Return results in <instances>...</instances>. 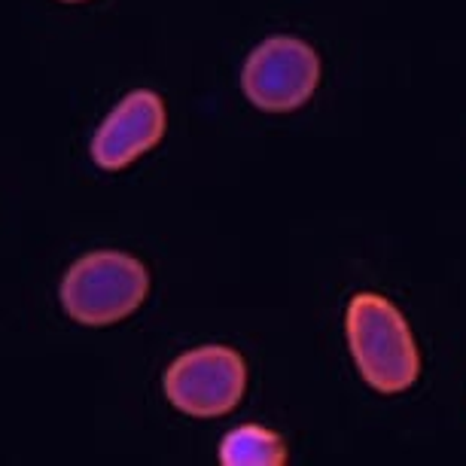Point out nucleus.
I'll return each mask as SVG.
<instances>
[{"label":"nucleus","instance_id":"obj_1","mask_svg":"<svg viewBox=\"0 0 466 466\" xmlns=\"http://www.w3.org/2000/svg\"><path fill=\"white\" fill-rule=\"evenodd\" d=\"M348 345L366 384L402 393L418 381L420 357L400 308L378 293H357L348 305Z\"/></svg>","mask_w":466,"mask_h":466},{"label":"nucleus","instance_id":"obj_2","mask_svg":"<svg viewBox=\"0 0 466 466\" xmlns=\"http://www.w3.org/2000/svg\"><path fill=\"white\" fill-rule=\"evenodd\" d=\"M147 289L144 262L128 253L95 250L67 268L61 280V305L83 327H110L137 311Z\"/></svg>","mask_w":466,"mask_h":466},{"label":"nucleus","instance_id":"obj_3","mask_svg":"<svg viewBox=\"0 0 466 466\" xmlns=\"http://www.w3.org/2000/svg\"><path fill=\"white\" fill-rule=\"evenodd\" d=\"M248 366L238 350L226 345H205L187 350L165 372V397L174 409L192 418L228 415L244 397Z\"/></svg>","mask_w":466,"mask_h":466},{"label":"nucleus","instance_id":"obj_4","mask_svg":"<svg viewBox=\"0 0 466 466\" xmlns=\"http://www.w3.org/2000/svg\"><path fill=\"white\" fill-rule=\"evenodd\" d=\"M320 83L318 52L299 37H268L250 52L241 70V89L253 107L289 113L311 98Z\"/></svg>","mask_w":466,"mask_h":466},{"label":"nucleus","instance_id":"obj_5","mask_svg":"<svg viewBox=\"0 0 466 466\" xmlns=\"http://www.w3.org/2000/svg\"><path fill=\"white\" fill-rule=\"evenodd\" d=\"M165 135V104L156 92L126 95L92 137V159L104 171H119L153 149Z\"/></svg>","mask_w":466,"mask_h":466},{"label":"nucleus","instance_id":"obj_6","mask_svg":"<svg viewBox=\"0 0 466 466\" xmlns=\"http://www.w3.org/2000/svg\"><path fill=\"white\" fill-rule=\"evenodd\" d=\"M287 461L284 439L259 424H244L219 442L223 466H280Z\"/></svg>","mask_w":466,"mask_h":466},{"label":"nucleus","instance_id":"obj_7","mask_svg":"<svg viewBox=\"0 0 466 466\" xmlns=\"http://www.w3.org/2000/svg\"><path fill=\"white\" fill-rule=\"evenodd\" d=\"M65 4H80V0H65Z\"/></svg>","mask_w":466,"mask_h":466}]
</instances>
